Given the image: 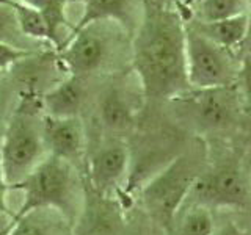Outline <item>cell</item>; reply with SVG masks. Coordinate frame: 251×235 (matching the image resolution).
I'll return each instance as SVG.
<instances>
[{"label":"cell","instance_id":"cell-2","mask_svg":"<svg viewBox=\"0 0 251 235\" xmlns=\"http://www.w3.org/2000/svg\"><path fill=\"white\" fill-rule=\"evenodd\" d=\"M11 190L24 194L11 223L44 209L57 210L68 219H74L77 215L78 179L74 164L57 157L46 155L25 179L10 188Z\"/></svg>","mask_w":251,"mask_h":235},{"label":"cell","instance_id":"cell-1","mask_svg":"<svg viewBox=\"0 0 251 235\" xmlns=\"http://www.w3.org/2000/svg\"><path fill=\"white\" fill-rule=\"evenodd\" d=\"M132 68L149 99H173L190 90L185 70V21L176 10L145 0L132 41Z\"/></svg>","mask_w":251,"mask_h":235},{"label":"cell","instance_id":"cell-7","mask_svg":"<svg viewBox=\"0 0 251 235\" xmlns=\"http://www.w3.org/2000/svg\"><path fill=\"white\" fill-rule=\"evenodd\" d=\"M250 199V180L235 163H225L200 174L188 193V204L210 210L242 209Z\"/></svg>","mask_w":251,"mask_h":235},{"label":"cell","instance_id":"cell-14","mask_svg":"<svg viewBox=\"0 0 251 235\" xmlns=\"http://www.w3.org/2000/svg\"><path fill=\"white\" fill-rule=\"evenodd\" d=\"M2 2L13 11L22 36L31 38L35 41H47L52 46V33L49 24H47L41 11L19 2V0H2Z\"/></svg>","mask_w":251,"mask_h":235},{"label":"cell","instance_id":"cell-13","mask_svg":"<svg viewBox=\"0 0 251 235\" xmlns=\"http://www.w3.org/2000/svg\"><path fill=\"white\" fill-rule=\"evenodd\" d=\"M193 28H196L202 36L210 39L212 43L223 49L235 53V50L245 44L248 38V21L247 16H237L232 19H225L210 24H201L195 21H185Z\"/></svg>","mask_w":251,"mask_h":235},{"label":"cell","instance_id":"cell-3","mask_svg":"<svg viewBox=\"0 0 251 235\" xmlns=\"http://www.w3.org/2000/svg\"><path fill=\"white\" fill-rule=\"evenodd\" d=\"M240 61L234 53L202 36L185 22V70L193 90L223 88L237 85Z\"/></svg>","mask_w":251,"mask_h":235},{"label":"cell","instance_id":"cell-4","mask_svg":"<svg viewBox=\"0 0 251 235\" xmlns=\"http://www.w3.org/2000/svg\"><path fill=\"white\" fill-rule=\"evenodd\" d=\"M170 100L180 119L202 133L231 127L243 108L235 85L207 90L190 88Z\"/></svg>","mask_w":251,"mask_h":235},{"label":"cell","instance_id":"cell-12","mask_svg":"<svg viewBox=\"0 0 251 235\" xmlns=\"http://www.w3.org/2000/svg\"><path fill=\"white\" fill-rule=\"evenodd\" d=\"M85 91L80 77L71 75L43 94V107L47 116L77 118L83 105Z\"/></svg>","mask_w":251,"mask_h":235},{"label":"cell","instance_id":"cell-27","mask_svg":"<svg viewBox=\"0 0 251 235\" xmlns=\"http://www.w3.org/2000/svg\"><path fill=\"white\" fill-rule=\"evenodd\" d=\"M245 16H247V21H248V38H247V41H248V39H251V0H248Z\"/></svg>","mask_w":251,"mask_h":235},{"label":"cell","instance_id":"cell-6","mask_svg":"<svg viewBox=\"0 0 251 235\" xmlns=\"http://www.w3.org/2000/svg\"><path fill=\"white\" fill-rule=\"evenodd\" d=\"M46 157V144L41 125L25 112H21L8 122L0 146V166L8 187L25 179Z\"/></svg>","mask_w":251,"mask_h":235},{"label":"cell","instance_id":"cell-20","mask_svg":"<svg viewBox=\"0 0 251 235\" xmlns=\"http://www.w3.org/2000/svg\"><path fill=\"white\" fill-rule=\"evenodd\" d=\"M237 83H239L242 107L251 110V55H248V57L240 63Z\"/></svg>","mask_w":251,"mask_h":235},{"label":"cell","instance_id":"cell-25","mask_svg":"<svg viewBox=\"0 0 251 235\" xmlns=\"http://www.w3.org/2000/svg\"><path fill=\"white\" fill-rule=\"evenodd\" d=\"M149 2H152L155 6L159 8H165V10H176L180 5V0H149Z\"/></svg>","mask_w":251,"mask_h":235},{"label":"cell","instance_id":"cell-17","mask_svg":"<svg viewBox=\"0 0 251 235\" xmlns=\"http://www.w3.org/2000/svg\"><path fill=\"white\" fill-rule=\"evenodd\" d=\"M248 0H201L190 16L195 22L210 24L247 14Z\"/></svg>","mask_w":251,"mask_h":235},{"label":"cell","instance_id":"cell-18","mask_svg":"<svg viewBox=\"0 0 251 235\" xmlns=\"http://www.w3.org/2000/svg\"><path fill=\"white\" fill-rule=\"evenodd\" d=\"M173 235H210L215 229L212 210L198 204H188L182 215H177Z\"/></svg>","mask_w":251,"mask_h":235},{"label":"cell","instance_id":"cell-10","mask_svg":"<svg viewBox=\"0 0 251 235\" xmlns=\"http://www.w3.org/2000/svg\"><path fill=\"white\" fill-rule=\"evenodd\" d=\"M43 140L47 155L73 163L78 160L85 147V130L77 118L44 116L41 122Z\"/></svg>","mask_w":251,"mask_h":235},{"label":"cell","instance_id":"cell-9","mask_svg":"<svg viewBox=\"0 0 251 235\" xmlns=\"http://www.w3.org/2000/svg\"><path fill=\"white\" fill-rule=\"evenodd\" d=\"M73 2L82 3L83 13L71 35L96 22H113L126 33H135L145 13V0H68V3Z\"/></svg>","mask_w":251,"mask_h":235},{"label":"cell","instance_id":"cell-22","mask_svg":"<svg viewBox=\"0 0 251 235\" xmlns=\"http://www.w3.org/2000/svg\"><path fill=\"white\" fill-rule=\"evenodd\" d=\"M11 33L22 35L19 31L18 24H16L13 11L0 0V41H8V35H11Z\"/></svg>","mask_w":251,"mask_h":235},{"label":"cell","instance_id":"cell-24","mask_svg":"<svg viewBox=\"0 0 251 235\" xmlns=\"http://www.w3.org/2000/svg\"><path fill=\"white\" fill-rule=\"evenodd\" d=\"M210 235H245V234H243V231L237 224L229 221V223H225L222 226H215L214 232H212Z\"/></svg>","mask_w":251,"mask_h":235},{"label":"cell","instance_id":"cell-26","mask_svg":"<svg viewBox=\"0 0 251 235\" xmlns=\"http://www.w3.org/2000/svg\"><path fill=\"white\" fill-rule=\"evenodd\" d=\"M200 2H201V0H180V5H179V8H177V11L180 13V16H182V11L190 16L192 10H193V8H195L196 5H198Z\"/></svg>","mask_w":251,"mask_h":235},{"label":"cell","instance_id":"cell-23","mask_svg":"<svg viewBox=\"0 0 251 235\" xmlns=\"http://www.w3.org/2000/svg\"><path fill=\"white\" fill-rule=\"evenodd\" d=\"M8 191H10V187L6 184L2 166H0V219H2V216L10 215V207H8V201H6ZM0 235H2V229H0Z\"/></svg>","mask_w":251,"mask_h":235},{"label":"cell","instance_id":"cell-8","mask_svg":"<svg viewBox=\"0 0 251 235\" xmlns=\"http://www.w3.org/2000/svg\"><path fill=\"white\" fill-rule=\"evenodd\" d=\"M102 24L104 22L90 24L75 31L60 50V60L69 69L71 75L82 77L96 72L104 65L108 44Z\"/></svg>","mask_w":251,"mask_h":235},{"label":"cell","instance_id":"cell-11","mask_svg":"<svg viewBox=\"0 0 251 235\" xmlns=\"http://www.w3.org/2000/svg\"><path fill=\"white\" fill-rule=\"evenodd\" d=\"M129 168V149L121 143L102 147L90 162V176L96 188L102 191L118 185Z\"/></svg>","mask_w":251,"mask_h":235},{"label":"cell","instance_id":"cell-15","mask_svg":"<svg viewBox=\"0 0 251 235\" xmlns=\"http://www.w3.org/2000/svg\"><path fill=\"white\" fill-rule=\"evenodd\" d=\"M19 2L35 8V10L44 14L52 33V46L60 52L68 41L66 36L63 35V28L69 30V36L71 31H73V25L66 18L68 0H19Z\"/></svg>","mask_w":251,"mask_h":235},{"label":"cell","instance_id":"cell-21","mask_svg":"<svg viewBox=\"0 0 251 235\" xmlns=\"http://www.w3.org/2000/svg\"><path fill=\"white\" fill-rule=\"evenodd\" d=\"M3 235H46V232L38 223L31 221L30 216H24L8 226V231Z\"/></svg>","mask_w":251,"mask_h":235},{"label":"cell","instance_id":"cell-16","mask_svg":"<svg viewBox=\"0 0 251 235\" xmlns=\"http://www.w3.org/2000/svg\"><path fill=\"white\" fill-rule=\"evenodd\" d=\"M100 121L107 129L127 130L133 124V113L129 102L118 90H108L100 99L99 104Z\"/></svg>","mask_w":251,"mask_h":235},{"label":"cell","instance_id":"cell-5","mask_svg":"<svg viewBox=\"0 0 251 235\" xmlns=\"http://www.w3.org/2000/svg\"><path fill=\"white\" fill-rule=\"evenodd\" d=\"M200 174L187 157L173 160L143 188V202L149 215L163 227H171Z\"/></svg>","mask_w":251,"mask_h":235},{"label":"cell","instance_id":"cell-19","mask_svg":"<svg viewBox=\"0 0 251 235\" xmlns=\"http://www.w3.org/2000/svg\"><path fill=\"white\" fill-rule=\"evenodd\" d=\"M30 55H33V52L25 47H19L8 41H0V70L11 68L16 63L28 58Z\"/></svg>","mask_w":251,"mask_h":235}]
</instances>
